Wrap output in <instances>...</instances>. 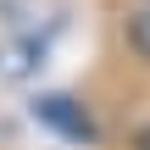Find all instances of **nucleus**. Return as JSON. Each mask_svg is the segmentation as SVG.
<instances>
[{
	"mask_svg": "<svg viewBox=\"0 0 150 150\" xmlns=\"http://www.w3.org/2000/svg\"><path fill=\"white\" fill-rule=\"evenodd\" d=\"M33 117H39L45 128L67 134V139H95V122H89V111H83L78 100H67V95H45V100H33Z\"/></svg>",
	"mask_w": 150,
	"mask_h": 150,
	"instance_id": "nucleus-1",
	"label": "nucleus"
},
{
	"mask_svg": "<svg viewBox=\"0 0 150 150\" xmlns=\"http://www.w3.org/2000/svg\"><path fill=\"white\" fill-rule=\"evenodd\" d=\"M122 33H128V50H134L139 61H150V6H139V11L128 17V28H122Z\"/></svg>",
	"mask_w": 150,
	"mask_h": 150,
	"instance_id": "nucleus-2",
	"label": "nucleus"
},
{
	"mask_svg": "<svg viewBox=\"0 0 150 150\" xmlns=\"http://www.w3.org/2000/svg\"><path fill=\"white\" fill-rule=\"evenodd\" d=\"M134 150H150V122L139 128V139H134Z\"/></svg>",
	"mask_w": 150,
	"mask_h": 150,
	"instance_id": "nucleus-3",
	"label": "nucleus"
}]
</instances>
